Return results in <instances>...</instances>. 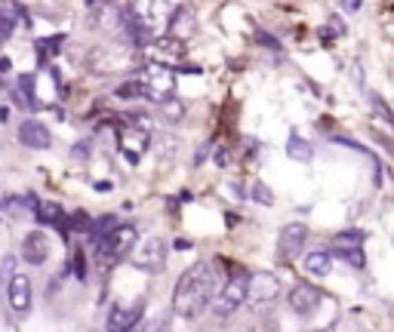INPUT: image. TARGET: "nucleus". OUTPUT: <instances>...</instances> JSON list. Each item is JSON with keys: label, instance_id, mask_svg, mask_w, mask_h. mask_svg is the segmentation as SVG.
<instances>
[{"label": "nucleus", "instance_id": "obj_1", "mask_svg": "<svg viewBox=\"0 0 394 332\" xmlns=\"http://www.w3.org/2000/svg\"><path fill=\"white\" fill-rule=\"evenodd\" d=\"M216 292V274L209 264L197 262L185 274L179 277L173 292V314L182 317V320H197V317L207 311L209 298Z\"/></svg>", "mask_w": 394, "mask_h": 332}, {"label": "nucleus", "instance_id": "obj_2", "mask_svg": "<svg viewBox=\"0 0 394 332\" xmlns=\"http://www.w3.org/2000/svg\"><path fill=\"white\" fill-rule=\"evenodd\" d=\"M136 240H139V231H136L133 225H114L111 231H105L102 237H96V240H93L96 264L102 271L114 268L117 262H123V258L129 256V249L136 247Z\"/></svg>", "mask_w": 394, "mask_h": 332}, {"label": "nucleus", "instance_id": "obj_3", "mask_svg": "<svg viewBox=\"0 0 394 332\" xmlns=\"http://www.w3.org/2000/svg\"><path fill=\"white\" fill-rule=\"evenodd\" d=\"M169 12L173 10H169L167 0H129V19L151 37H157L167 28Z\"/></svg>", "mask_w": 394, "mask_h": 332}, {"label": "nucleus", "instance_id": "obj_4", "mask_svg": "<svg viewBox=\"0 0 394 332\" xmlns=\"http://www.w3.org/2000/svg\"><path fill=\"white\" fill-rule=\"evenodd\" d=\"M280 295V280L271 274V271H256V274L247 277V298L244 302L249 308L262 311V308H271Z\"/></svg>", "mask_w": 394, "mask_h": 332}, {"label": "nucleus", "instance_id": "obj_5", "mask_svg": "<svg viewBox=\"0 0 394 332\" xmlns=\"http://www.w3.org/2000/svg\"><path fill=\"white\" fill-rule=\"evenodd\" d=\"M247 298V274H231L228 277V283L222 287L219 292H213V298H209V308H213L216 317H231L234 311L244 304Z\"/></svg>", "mask_w": 394, "mask_h": 332}, {"label": "nucleus", "instance_id": "obj_6", "mask_svg": "<svg viewBox=\"0 0 394 332\" xmlns=\"http://www.w3.org/2000/svg\"><path fill=\"white\" fill-rule=\"evenodd\" d=\"M133 264L145 274H160L167 268V243L160 237H148V240H136V247L129 249Z\"/></svg>", "mask_w": 394, "mask_h": 332}, {"label": "nucleus", "instance_id": "obj_7", "mask_svg": "<svg viewBox=\"0 0 394 332\" xmlns=\"http://www.w3.org/2000/svg\"><path fill=\"white\" fill-rule=\"evenodd\" d=\"M142 92H145V98H151V102H160V98L173 96L176 90V74L169 65H157L151 62L145 71H142Z\"/></svg>", "mask_w": 394, "mask_h": 332}, {"label": "nucleus", "instance_id": "obj_8", "mask_svg": "<svg viewBox=\"0 0 394 332\" xmlns=\"http://www.w3.org/2000/svg\"><path fill=\"white\" fill-rule=\"evenodd\" d=\"M145 52L151 62L176 68V65L185 62V41H179V37H173V34H157L145 43Z\"/></svg>", "mask_w": 394, "mask_h": 332}, {"label": "nucleus", "instance_id": "obj_9", "mask_svg": "<svg viewBox=\"0 0 394 332\" xmlns=\"http://www.w3.org/2000/svg\"><path fill=\"white\" fill-rule=\"evenodd\" d=\"M6 302L16 314H28L31 302H34V289H31V277L25 274H10V283H6Z\"/></svg>", "mask_w": 394, "mask_h": 332}, {"label": "nucleus", "instance_id": "obj_10", "mask_svg": "<svg viewBox=\"0 0 394 332\" xmlns=\"http://www.w3.org/2000/svg\"><path fill=\"white\" fill-rule=\"evenodd\" d=\"M364 234H357V231H351V234H339L336 240H333V256L342 258L345 264H351V268H364Z\"/></svg>", "mask_w": 394, "mask_h": 332}, {"label": "nucleus", "instance_id": "obj_11", "mask_svg": "<svg viewBox=\"0 0 394 332\" xmlns=\"http://www.w3.org/2000/svg\"><path fill=\"white\" fill-rule=\"evenodd\" d=\"M287 302H290V308H293L299 317H311L314 311L320 308V289L311 287V283H305V280H299V283H296V287L290 289Z\"/></svg>", "mask_w": 394, "mask_h": 332}, {"label": "nucleus", "instance_id": "obj_12", "mask_svg": "<svg viewBox=\"0 0 394 332\" xmlns=\"http://www.w3.org/2000/svg\"><path fill=\"white\" fill-rule=\"evenodd\" d=\"M19 142L31 151H47L52 148V136L41 121H22L19 123Z\"/></svg>", "mask_w": 394, "mask_h": 332}, {"label": "nucleus", "instance_id": "obj_13", "mask_svg": "<svg viewBox=\"0 0 394 332\" xmlns=\"http://www.w3.org/2000/svg\"><path fill=\"white\" fill-rule=\"evenodd\" d=\"M305 237H308V228L302 222H293V225H287L284 231H280V240H278V256L280 258H293L296 252L302 249V243H305Z\"/></svg>", "mask_w": 394, "mask_h": 332}, {"label": "nucleus", "instance_id": "obj_14", "mask_svg": "<svg viewBox=\"0 0 394 332\" xmlns=\"http://www.w3.org/2000/svg\"><path fill=\"white\" fill-rule=\"evenodd\" d=\"M22 258L28 264H43L50 258V240L43 231H31L22 243Z\"/></svg>", "mask_w": 394, "mask_h": 332}, {"label": "nucleus", "instance_id": "obj_15", "mask_svg": "<svg viewBox=\"0 0 394 332\" xmlns=\"http://www.w3.org/2000/svg\"><path fill=\"white\" fill-rule=\"evenodd\" d=\"M148 148V132L145 129H136V126H127L121 132V151L127 154L129 163H139L142 151Z\"/></svg>", "mask_w": 394, "mask_h": 332}, {"label": "nucleus", "instance_id": "obj_16", "mask_svg": "<svg viewBox=\"0 0 394 332\" xmlns=\"http://www.w3.org/2000/svg\"><path fill=\"white\" fill-rule=\"evenodd\" d=\"M142 317V304H129V308H123V304H114V308L108 311V320H105V326L121 332V329H133L136 323H139Z\"/></svg>", "mask_w": 394, "mask_h": 332}, {"label": "nucleus", "instance_id": "obj_17", "mask_svg": "<svg viewBox=\"0 0 394 332\" xmlns=\"http://www.w3.org/2000/svg\"><path fill=\"white\" fill-rule=\"evenodd\" d=\"M167 28H169V34L173 37H179V41H188V37L194 34V10L191 6H179V10H173L169 12V22H167Z\"/></svg>", "mask_w": 394, "mask_h": 332}, {"label": "nucleus", "instance_id": "obj_18", "mask_svg": "<svg viewBox=\"0 0 394 332\" xmlns=\"http://www.w3.org/2000/svg\"><path fill=\"white\" fill-rule=\"evenodd\" d=\"M305 271L311 277H330L333 274V252H308L305 256Z\"/></svg>", "mask_w": 394, "mask_h": 332}, {"label": "nucleus", "instance_id": "obj_19", "mask_svg": "<svg viewBox=\"0 0 394 332\" xmlns=\"http://www.w3.org/2000/svg\"><path fill=\"white\" fill-rule=\"evenodd\" d=\"M31 212H34L37 222H43V225H59V228H62V222H65L62 207H59V203H50V200H34Z\"/></svg>", "mask_w": 394, "mask_h": 332}, {"label": "nucleus", "instance_id": "obj_20", "mask_svg": "<svg viewBox=\"0 0 394 332\" xmlns=\"http://www.w3.org/2000/svg\"><path fill=\"white\" fill-rule=\"evenodd\" d=\"M157 108H160V117L167 123H176V121H182V117H185V105H182L176 96L160 98V102H157Z\"/></svg>", "mask_w": 394, "mask_h": 332}, {"label": "nucleus", "instance_id": "obj_21", "mask_svg": "<svg viewBox=\"0 0 394 332\" xmlns=\"http://www.w3.org/2000/svg\"><path fill=\"white\" fill-rule=\"evenodd\" d=\"M287 154H290L293 160H299V163H308V160L314 157V148L305 142V138L290 136V142H287Z\"/></svg>", "mask_w": 394, "mask_h": 332}, {"label": "nucleus", "instance_id": "obj_22", "mask_svg": "<svg viewBox=\"0 0 394 332\" xmlns=\"http://www.w3.org/2000/svg\"><path fill=\"white\" fill-rule=\"evenodd\" d=\"M16 92L25 98V108H31V111L37 108V98H34V74H19V77H16Z\"/></svg>", "mask_w": 394, "mask_h": 332}, {"label": "nucleus", "instance_id": "obj_23", "mask_svg": "<svg viewBox=\"0 0 394 332\" xmlns=\"http://www.w3.org/2000/svg\"><path fill=\"white\" fill-rule=\"evenodd\" d=\"M117 98H145L142 92V81H127L117 86Z\"/></svg>", "mask_w": 394, "mask_h": 332}, {"label": "nucleus", "instance_id": "obj_24", "mask_svg": "<svg viewBox=\"0 0 394 332\" xmlns=\"http://www.w3.org/2000/svg\"><path fill=\"white\" fill-rule=\"evenodd\" d=\"M16 31V19H12L10 10H0V43H6Z\"/></svg>", "mask_w": 394, "mask_h": 332}, {"label": "nucleus", "instance_id": "obj_25", "mask_svg": "<svg viewBox=\"0 0 394 332\" xmlns=\"http://www.w3.org/2000/svg\"><path fill=\"white\" fill-rule=\"evenodd\" d=\"M253 191H256L253 197L262 203V207H271V203H274V194H268V188H265V185H256Z\"/></svg>", "mask_w": 394, "mask_h": 332}, {"label": "nucleus", "instance_id": "obj_26", "mask_svg": "<svg viewBox=\"0 0 394 332\" xmlns=\"http://www.w3.org/2000/svg\"><path fill=\"white\" fill-rule=\"evenodd\" d=\"M10 71H12V62L6 56H0V74H10Z\"/></svg>", "mask_w": 394, "mask_h": 332}, {"label": "nucleus", "instance_id": "obj_27", "mask_svg": "<svg viewBox=\"0 0 394 332\" xmlns=\"http://www.w3.org/2000/svg\"><path fill=\"white\" fill-rule=\"evenodd\" d=\"M342 6L348 12H354V10H360V0H342Z\"/></svg>", "mask_w": 394, "mask_h": 332}]
</instances>
